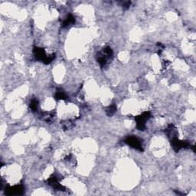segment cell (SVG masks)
Listing matches in <instances>:
<instances>
[{
    "label": "cell",
    "instance_id": "cell-6",
    "mask_svg": "<svg viewBox=\"0 0 196 196\" xmlns=\"http://www.w3.org/2000/svg\"><path fill=\"white\" fill-rule=\"evenodd\" d=\"M29 106L32 111H36L38 110V108H39V102H38V100L33 99L31 101V103H30Z\"/></svg>",
    "mask_w": 196,
    "mask_h": 196
},
{
    "label": "cell",
    "instance_id": "cell-1",
    "mask_svg": "<svg viewBox=\"0 0 196 196\" xmlns=\"http://www.w3.org/2000/svg\"><path fill=\"white\" fill-rule=\"evenodd\" d=\"M151 115L149 112H144L143 114L138 116L136 117V121H137V126L139 130H143L146 127V122L148 121V119L150 118Z\"/></svg>",
    "mask_w": 196,
    "mask_h": 196
},
{
    "label": "cell",
    "instance_id": "cell-3",
    "mask_svg": "<svg viewBox=\"0 0 196 196\" xmlns=\"http://www.w3.org/2000/svg\"><path fill=\"white\" fill-rule=\"evenodd\" d=\"M7 194L9 195H21L23 192V186L21 185H17L12 187H9L6 188Z\"/></svg>",
    "mask_w": 196,
    "mask_h": 196
},
{
    "label": "cell",
    "instance_id": "cell-7",
    "mask_svg": "<svg viewBox=\"0 0 196 196\" xmlns=\"http://www.w3.org/2000/svg\"><path fill=\"white\" fill-rule=\"evenodd\" d=\"M116 110H117V108H116L115 105H111V106H110V107H108V109L107 110V114H108L109 116L113 115V113L116 112Z\"/></svg>",
    "mask_w": 196,
    "mask_h": 196
},
{
    "label": "cell",
    "instance_id": "cell-2",
    "mask_svg": "<svg viewBox=\"0 0 196 196\" xmlns=\"http://www.w3.org/2000/svg\"><path fill=\"white\" fill-rule=\"evenodd\" d=\"M126 143H127L128 145H130V146L137 149V150L143 151V144H142V142L137 137H129L126 140Z\"/></svg>",
    "mask_w": 196,
    "mask_h": 196
},
{
    "label": "cell",
    "instance_id": "cell-5",
    "mask_svg": "<svg viewBox=\"0 0 196 196\" xmlns=\"http://www.w3.org/2000/svg\"><path fill=\"white\" fill-rule=\"evenodd\" d=\"M56 98L59 99V100H66L67 95L62 90L59 89L56 92Z\"/></svg>",
    "mask_w": 196,
    "mask_h": 196
},
{
    "label": "cell",
    "instance_id": "cell-4",
    "mask_svg": "<svg viewBox=\"0 0 196 196\" xmlns=\"http://www.w3.org/2000/svg\"><path fill=\"white\" fill-rule=\"evenodd\" d=\"M75 17L73 16L72 15H68V17L64 20L63 23H62V26L63 27H68V26L72 25V24L75 23Z\"/></svg>",
    "mask_w": 196,
    "mask_h": 196
}]
</instances>
